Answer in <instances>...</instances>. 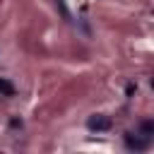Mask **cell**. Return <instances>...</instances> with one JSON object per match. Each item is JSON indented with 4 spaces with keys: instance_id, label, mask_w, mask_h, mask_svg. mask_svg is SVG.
<instances>
[{
    "instance_id": "6da1fadb",
    "label": "cell",
    "mask_w": 154,
    "mask_h": 154,
    "mask_svg": "<svg viewBox=\"0 0 154 154\" xmlns=\"http://www.w3.org/2000/svg\"><path fill=\"white\" fill-rule=\"evenodd\" d=\"M111 118L103 116V113H96V116H89L87 118V128L94 130V132H103V130H111Z\"/></svg>"
},
{
    "instance_id": "52a82bcc",
    "label": "cell",
    "mask_w": 154,
    "mask_h": 154,
    "mask_svg": "<svg viewBox=\"0 0 154 154\" xmlns=\"http://www.w3.org/2000/svg\"><path fill=\"white\" fill-rule=\"evenodd\" d=\"M10 125H12V128H19V125H22V120H19V118H12V120H10Z\"/></svg>"
},
{
    "instance_id": "3957f363",
    "label": "cell",
    "mask_w": 154,
    "mask_h": 154,
    "mask_svg": "<svg viewBox=\"0 0 154 154\" xmlns=\"http://www.w3.org/2000/svg\"><path fill=\"white\" fill-rule=\"evenodd\" d=\"M142 132L149 137V135L154 132V123H152V120H144V123H142Z\"/></svg>"
},
{
    "instance_id": "7a4b0ae2",
    "label": "cell",
    "mask_w": 154,
    "mask_h": 154,
    "mask_svg": "<svg viewBox=\"0 0 154 154\" xmlns=\"http://www.w3.org/2000/svg\"><path fill=\"white\" fill-rule=\"evenodd\" d=\"M125 147H128V149H135V152H142V149H147V140L132 137V132H128V135H125Z\"/></svg>"
},
{
    "instance_id": "277c9868",
    "label": "cell",
    "mask_w": 154,
    "mask_h": 154,
    "mask_svg": "<svg viewBox=\"0 0 154 154\" xmlns=\"http://www.w3.org/2000/svg\"><path fill=\"white\" fill-rule=\"evenodd\" d=\"M0 94H12V84L7 79H0Z\"/></svg>"
},
{
    "instance_id": "5b68a950",
    "label": "cell",
    "mask_w": 154,
    "mask_h": 154,
    "mask_svg": "<svg viewBox=\"0 0 154 154\" xmlns=\"http://www.w3.org/2000/svg\"><path fill=\"white\" fill-rule=\"evenodd\" d=\"M55 5H58V10L63 12V17H65V19H70V12H67V7H65V2H63V0H55Z\"/></svg>"
},
{
    "instance_id": "8992f818",
    "label": "cell",
    "mask_w": 154,
    "mask_h": 154,
    "mask_svg": "<svg viewBox=\"0 0 154 154\" xmlns=\"http://www.w3.org/2000/svg\"><path fill=\"white\" fill-rule=\"evenodd\" d=\"M135 89H137L135 84H128V89H125V91H128V96H132V94H135Z\"/></svg>"
}]
</instances>
